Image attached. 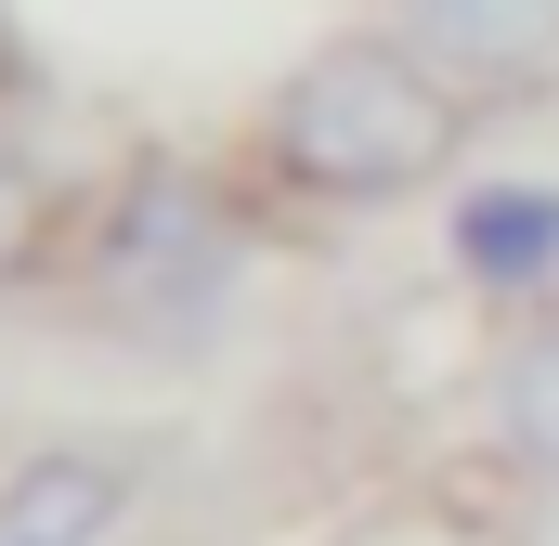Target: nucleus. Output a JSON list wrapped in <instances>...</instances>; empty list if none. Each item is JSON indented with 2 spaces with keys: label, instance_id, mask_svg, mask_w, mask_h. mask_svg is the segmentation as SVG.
<instances>
[{
  "label": "nucleus",
  "instance_id": "obj_1",
  "mask_svg": "<svg viewBox=\"0 0 559 546\" xmlns=\"http://www.w3.org/2000/svg\"><path fill=\"white\" fill-rule=\"evenodd\" d=\"M468 131L481 105L404 26H325L261 92V182L299 209H404L468 169Z\"/></svg>",
  "mask_w": 559,
  "mask_h": 546
},
{
  "label": "nucleus",
  "instance_id": "obj_2",
  "mask_svg": "<svg viewBox=\"0 0 559 546\" xmlns=\"http://www.w3.org/2000/svg\"><path fill=\"white\" fill-rule=\"evenodd\" d=\"M248 286V209L222 169L195 156H131L105 195H92V235H79V299L143 339V352H195Z\"/></svg>",
  "mask_w": 559,
  "mask_h": 546
},
{
  "label": "nucleus",
  "instance_id": "obj_8",
  "mask_svg": "<svg viewBox=\"0 0 559 546\" xmlns=\"http://www.w3.org/2000/svg\"><path fill=\"white\" fill-rule=\"evenodd\" d=\"M0 118H26V26H13V0H0Z\"/></svg>",
  "mask_w": 559,
  "mask_h": 546
},
{
  "label": "nucleus",
  "instance_id": "obj_3",
  "mask_svg": "<svg viewBox=\"0 0 559 546\" xmlns=\"http://www.w3.org/2000/svg\"><path fill=\"white\" fill-rule=\"evenodd\" d=\"M442 261H455L468 299H495V312H547L559 299V182L547 169H481V182H455Z\"/></svg>",
  "mask_w": 559,
  "mask_h": 546
},
{
  "label": "nucleus",
  "instance_id": "obj_7",
  "mask_svg": "<svg viewBox=\"0 0 559 546\" xmlns=\"http://www.w3.org/2000/svg\"><path fill=\"white\" fill-rule=\"evenodd\" d=\"M79 235H92V195L26 143V118H0V299H26L39 273H79Z\"/></svg>",
  "mask_w": 559,
  "mask_h": 546
},
{
  "label": "nucleus",
  "instance_id": "obj_5",
  "mask_svg": "<svg viewBox=\"0 0 559 546\" xmlns=\"http://www.w3.org/2000/svg\"><path fill=\"white\" fill-rule=\"evenodd\" d=\"M131 521V455L105 442H39L0 482V546H118Z\"/></svg>",
  "mask_w": 559,
  "mask_h": 546
},
{
  "label": "nucleus",
  "instance_id": "obj_6",
  "mask_svg": "<svg viewBox=\"0 0 559 546\" xmlns=\"http://www.w3.org/2000/svg\"><path fill=\"white\" fill-rule=\"evenodd\" d=\"M481 442H495V468L559 482V299L495 339V365H481Z\"/></svg>",
  "mask_w": 559,
  "mask_h": 546
},
{
  "label": "nucleus",
  "instance_id": "obj_4",
  "mask_svg": "<svg viewBox=\"0 0 559 546\" xmlns=\"http://www.w3.org/2000/svg\"><path fill=\"white\" fill-rule=\"evenodd\" d=\"M391 26L468 105H508V92H547L559 79V0H391Z\"/></svg>",
  "mask_w": 559,
  "mask_h": 546
}]
</instances>
